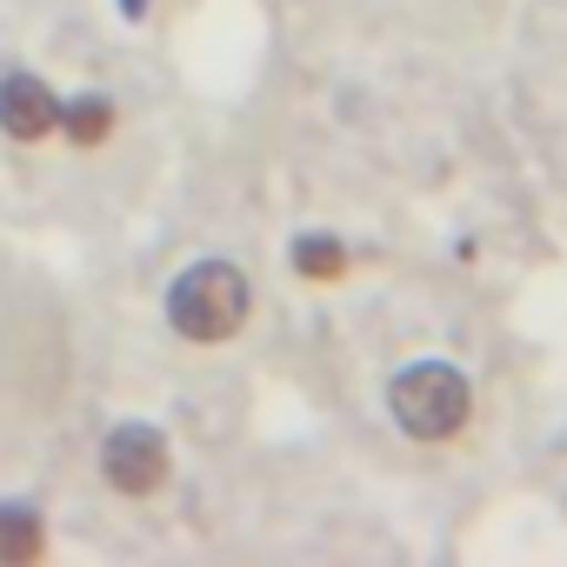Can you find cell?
I'll list each match as a JSON object with an SVG mask.
<instances>
[{"instance_id": "8992f818", "label": "cell", "mask_w": 567, "mask_h": 567, "mask_svg": "<svg viewBox=\"0 0 567 567\" xmlns=\"http://www.w3.org/2000/svg\"><path fill=\"white\" fill-rule=\"evenodd\" d=\"M61 127H68V141H74V147H101V141H107V127H114V107H107V101H94V94H87V101H68V107H61Z\"/></svg>"}, {"instance_id": "3957f363", "label": "cell", "mask_w": 567, "mask_h": 567, "mask_svg": "<svg viewBox=\"0 0 567 567\" xmlns=\"http://www.w3.org/2000/svg\"><path fill=\"white\" fill-rule=\"evenodd\" d=\"M101 474H107L121 494H154V487L167 481V441H161L154 427L127 421V427L107 434V447H101Z\"/></svg>"}, {"instance_id": "6da1fadb", "label": "cell", "mask_w": 567, "mask_h": 567, "mask_svg": "<svg viewBox=\"0 0 567 567\" xmlns=\"http://www.w3.org/2000/svg\"><path fill=\"white\" fill-rule=\"evenodd\" d=\"M167 321L187 341H227L247 321V274L234 260H200L174 280L167 295Z\"/></svg>"}, {"instance_id": "52a82bcc", "label": "cell", "mask_w": 567, "mask_h": 567, "mask_svg": "<svg viewBox=\"0 0 567 567\" xmlns=\"http://www.w3.org/2000/svg\"><path fill=\"white\" fill-rule=\"evenodd\" d=\"M295 267H301L308 280H334V274L348 267V247H341L334 234H301V247H295Z\"/></svg>"}, {"instance_id": "7a4b0ae2", "label": "cell", "mask_w": 567, "mask_h": 567, "mask_svg": "<svg viewBox=\"0 0 567 567\" xmlns=\"http://www.w3.org/2000/svg\"><path fill=\"white\" fill-rule=\"evenodd\" d=\"M388 408H394V421L414 441H447L467 421V381L454 368H441V361H421V368H401L394 374Z\"/></svg>"}, {"instance_id": "277c9868", "label": "cell", "mask_w": 567, "mask_h": 567, "mask_svg": "<svg viewBox=\"0 0 567 567\" xmlns=\"http://www.w3.org/2000/svg\"><path fill=\"white\" fill-rule=\"evenodd\" d=\"M0 127H8L14 141H48L61 127V101L48 94V81H34V74L0 81Z\"/></svg>"}, {"instance_id": "5b68a950", "label": "cell", "mask_w": 567, "mask_h": 567, "mask_svg": "<svg viewBox=\"0 0 567 567\" xmlns=\"http://www.w3.org/2000/svg\"><path fill=\"white\" fill-rule=\"evenodd\" d=\"M41 554V514L34 507H0V567H28Z\"/></svg>"}]
</instances>
